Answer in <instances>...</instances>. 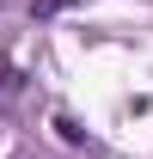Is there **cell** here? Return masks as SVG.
Here are the masks:
<instances>
[{
    "instance_id": "cell-1",
    "label": "cell",
    "mask_w": 153,
    "mask_h": 159,
    "mask_svg": "<svg viewBox=\"0 0 153 159\" xmlns=\"http://www.w3.org/2000/svg\"><path fill=\"white\" fill-rule=\"evenodd\" d=\"M55 135L67 141V147H80V141H86V129H80V122L67 116V110H55Z\"/></svg>"
},
{
    "instance_id": "cell-2",
    "label": "cell",
    "mask_w": 153,
    "mask_h": 159,
    "mask_svg": "<svg viewBox=\"0 0 153 159\" xmlns=\"http://www.w3.org/2000/svg\"><path fill=\"white\" fill-rule=\"evenodd\" d=\"M19 92H25V74L6 61V67H0V98H19Z\"/></svg>"
},
{
    "instance_id": "cell-3",
    "label": "cell",
    "mask_w": 153,
    "mask_h": 159,
    "mask_svg": "<svg viewBox=\"0 0 153 159\" xmlns=\"http://www.w3.org/2000/svg\"><path fill=\"white\" fill-rule=\"evenodd\" d=\"M74 0H31V19H55V12H67Z\"/></svg>"
}]
</instances>
